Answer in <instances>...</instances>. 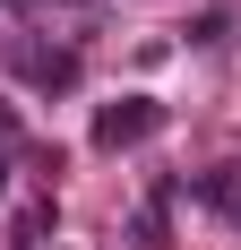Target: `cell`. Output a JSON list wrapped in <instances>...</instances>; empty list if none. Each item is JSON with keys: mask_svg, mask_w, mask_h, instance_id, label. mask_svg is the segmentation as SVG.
<instances>
[{"mask_svg": "<svg viewBox=\"0 0 241 250\" xmlns=\"http://www.w3.org/2000/svg\"><path fill=\"white\" fill-rule=\"evenodd\" d=\"M155 129H164V104H155V95H120V104L95 112V147L120 155V147H138V138H155Z\"/></svg>", "mask_w": 241, "mask_h": 250, "instance_id": "6da1fadb", "label": "cell"}, {"mask_svg": "<svg viewBox=\"0 0 241 250\" xmlns=\"http://www.w3.org/2000/svg\"><path fill=\"white\" fill-rule=\"evenodd\" d=\"M198 199L216 207L224 225H241V164H216V173H198Z\"/></svg>", "mask_w": 241, "mask_h": 250, "instance_id": "7a4b0ae2", "label": "cell"}, {"mask_svg": "<svg viewBox=\"0 0 241 250\" xmlns=\"http://www.w3.org/2000/svg\"><path fill=\"white\" fill-rule=\"evenodd\" d=\"M26 78L60 95V86H78V52H52V43H35V52H26Z\"/></svg>", "mask_w": 241, "mask_h": 250, "instance_id": "3957f363", "label": "cell"}, {"mask_svg": "<svg viewBox=\"0 0 241 250\" xmlns=\"http://www.w3.org/2000/svg\"><path fill=\"white\" fill-rule=\"evenodd\" d=\"M43 233H52V199H35L18 216V233H9V250H43Z\"/></svg>", "mask_w": 241, "mask_h": 250, "instance_id": "277c9868", "label": "cell"}, {"mask_svg": "<svg viewBox=\"0 0 241 250\" xmlns=\"http://www.w3.org/2000/svg\"><path fill=\"white\" fill-rule=\"evenodd\" d=\"M224 35H233V18H224V9H207V18L190 26V43H224Z\"/></svg>", "mask_w": 241, "mask_h": 250, "instance_id": "5b68a950", "label": "cell"}, {"mask_svg": "<svg viewBox=\"0 0 241 250\" xmlns=\"http://www.w3.org/2000/svg\"><path fill=\"white\" fill-rule=\"evenodd\" d=\"M0 138H18V112H9V104H0Z\"/></svg>", "mask_w": 241, "mask_h": 250, "instance_id": "8992f818", "label": "cell"}, {"mask_svg": "<svg viewBox=\"0 0 241 250\" xmlns=\"http://www.w3.org/2000/svg\"><path fill=\"white\" fill-rule=\"evenodd\" d=\"M0 199H9V155H0Z\"/></svg>", "mask_w": 241, "mask_h": 250, "instance_id": "52a82bcc", "label": "cell"}]
</instances>
